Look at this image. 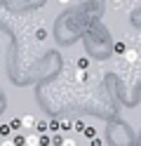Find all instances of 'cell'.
<instances>
[{"label": "cell", "instance_id": "8fae6325", "mask_svg": "<svg viewBox=\"0 0 141 146\" xmlns=\"http://www.w3.org/2000/svg\"><path fill=\"white\" fill-rule=\"evenodd\" d=\"M73 127H75V132H85V127H87V125H85V123H73Z\"/></svg>", "mask_w": 141, "mask_h": 146}, {"label": "cell", "instance_id": "ba28073f", "mask_svg": "<svg viewBox=\"0 0 141 146\" xmlns=\"http://www.w3.org/2000/svg\"><path fill=\"white\" fill-rule=\"evenodd\" d=\"M87 66H89L87 59H78V71H87Z\"/></svg>", "mask_w": 141, "mask_h": 146}, {"label": "cell", "instance_id": "3957f363", "mask_svg": "<svg viewBox=\"0 0 141 146\" xmlns=\"http://www.w3.org/2000/svg\"><path fill=\"white\" fill-rule=\"evenodd\" d=\"M35 118L33 115H21V127H26V130H31V127H35Z\"/></svg>", "mask_w": 141, "mask_h": 146}, {"label": "cell", "instance_id": "4fadbf2b", "mask_svg": "<svg viewBox=\"0 0 141 146\" xmlns=\"http://www.w3.org/2000/svg\"><path fill=\"white\" fill-rule=\"evenodd\" d=\"M9 125H12V130H19V127H21V118H17V120H12Z\"/></svg>", "mask_w": 141, "mask_h": 146}, {"label": "cell", "instance_id": "8992f818", "mask_svg": "<svg viewBox=\"0 0 141 146\" xmlns=\"http://www.w3.org/2000/svg\"><path fill=\"white\" fill-rule=\"evenodd\" d=\"M61 144H64V134H61V132L52 134V146H61Z\"/></svg>", "mask_w": 141, "mask_h": 146}, {"label": "cell", "instance_id": "7a4b0ae2", "mask_svg": "<svg viewBox=\"0 0 141 146\" xmlns=\"http://www.w3.org/2000/svg\"><path fill=\"white\" fill-rule=\"evenodd\" d=\"M26 146H40V134H38V132L26 134Z\"/></svg>", "mask_w": 141, "mask_h": 146}, {"label": "cell", "instance_id": "ac0fdd59", "mask_svg": "<svg viewBox=\"0 0 141 146\" xmlns=\"http://www.w3.org/2000/svg\"><path fill=\"white\" fill-rule=\"evenodd\" d=\"M3 139H5V137H3V134H0V141H3Z\"/></svg>", "mask_w": 141, "mask_h": 146}, {"label": "cell", "instance_id": "5bb4252c", "mask_svg": "<svg viewBox=\"0 0 141 146\" xmlns=\"http://www.w3.org/2000/svg\"><path fill=\"white\" fill-rule=\"evenodd\" d=\"M0 146H17V144H14V139H3Z\"/></svg>", "mask_w": 141, "mask_h": 146}, {"label": "cell", "instance_id": "9c48e42d", "mask_svg": "<svg viewBox=\"0 0 141 146\" xmlns=\"http://www.w3.org/2000/svg\"><path fill=\"white\" fill-rule=\"evenodd\" d=\"M85 137L94 139V137H97V130H94V127H85Z\"/></svg>", "mask_w": 141, "mask_h": 146}, {"label": "cell", "instance_id": "9a60e30c", "mask_svg": "<svg viewBox=\"0 0 141 146\" xmlns=\"http://www.w3.org/2000/svg\"><path fill=\"white\" fill-rule=\"evenodd\" d=\"M92 146H101V139H99V137H94V139H92Z\"/></svg>", "mask_w": 141, "mask_h": 146}, {"label": "cell", "instance_id": "7c38bea8", "mask_svg": "<svg viewBox=\"0 0 141 146\" xmlns=\"http://www.w3.org/2000/svg\"><path fill=\"white\" fill-rule=\"evenodd\" d=\"M61 146H78V144H75V139H71V137H64V144Z\"/></svg>", "mask_w": 141, "mask_h": 146}, {"label": "cell", "instance_id": "5b68a950", "mask_svg": "<svg viewBox=\"0 0 141 146\" xmlns=\"http://www.w3.org/2000/svg\"><path fill=\"white\" fill-rule=\"evenodd\" d=\"M125 59H127V61H136V59H139V52H136V50H127V52H125Z\"/></svg>", "mask_w": 141, "mask_h": 146}, {"label": "cell", "instance_id": "277c9868", "mask_svg": "<svg viewBox=\"0 0 141 146\" xmlns=\"http://www.w3.org/2000/svg\"><path fill=\"white\" fill-rule=\"evenodd\" d=\"M12 132H14V130H12V125H9V123H5V125H0V134H3L5 139H7V137L12 134Z\"/></svg>", "mask_w": 141, "mask_h": 146}, {"label": "cell", "instance_id": "52a82bcc", "mask_svg": "<svg viewBox=\"0 0 141 146\" xmlns=\"http://www.w3.org/2000/svg\"><path fill=\"white\" fill-rule=\"evenodd\" d=\"M71 127H73V123H71V120H61V130H59V132H61V134H66V132H71Z\"/></svg>", "mask_w": 141, "mask_h": 146}, {"label": "cell", "instance_id": "e0dca14e", "mask_svg": "<svg viewBox=\"0 0 141 146\" xmlns=\"http://www.w3.org/2000/svg\"><path fill=\"white\" fill-rule=\"evenodd\" d=\"M113 3H115V5H118V3H122V0H113Z\"/></svg>", "mask_w": 141, "mask_h": 146}, {"label": "cell", "instance_id": "6da1fadb", "mask_svg": "<svg viewBox=\"0 0 141 146\" xmlns=\"http://www.w3.org/2000/svg\"><path fill=\"white\" fill-rule=\"evenodd\" d=\"M35 132L38 134H50V123L47 120H38L35 123Z\"/></svg>", "mask_w": 141, "mask_h": 146}, {"label": "cell", "instance_id": "30bf717a", "mask_svg": "<svg viewBox=\"0 0 141 146\" xmlns=\"http://www.w3.org/2000/svg\"><path fill=\"white\" fill-rule=\"evenodd\" d=\"M14 144H17V146H26V137L17 134V137H14Z\"/></svg>", "mask_w": 141, "mask_h": 146}, {"label": "cell", "instance_id": "2e32d148", "mask_svg": "<svg viewBox=\"0 0 141 146\" xmlns=\"http://www.w3.org/2000/svg\"><path fill=\"white\" fill-rule=\"evenodd\" d=\"M59 3H61V5H66V3H71V0H59Z\"/></svg>", "mask_w": 141, "mask_h": 146}]
</instances>
